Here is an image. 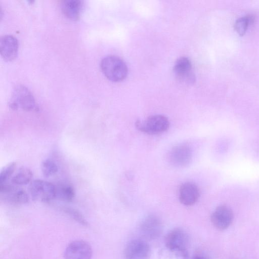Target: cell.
Returning <instances> with one entry per match:
<instances>
[{"label":"cell","instance_id":"1","mask_svg":"<svg viewBox=\"0 0 259 259\" xmlns=\"http://www.w3.org/2000/svg\"><path fill=\"white\" fill-rule=\"evenodd\" d=\"M100 67L105 76L114 82L124 80L128 72L125 62L114 55H109L103 58L101 61Z\"/></svg>","mask_w":259,"mask_h":259},{"label":"cell","instance_id":"2","mask_svg":"<svg viewBox=\"0 0 259 259\" xmlns=\"http://www.w3.org/2000/svg\"><path fill=\"white\" fill-rule=\"evenodd\" d=\"M9 107L13 110L20 108L25 111H31L38 109L32 94L23 85H18L13 89Z\"/></svg>","mask_w":259,"mask_h":259},{"label":"cell","instance_id":"3","mask_svg":"<svg viewBox=\"0 0 259 259\" xmlns=\"http://www.w3.org/2000/svg\"><path fill=\"white\" fill-rule=\"evenodd\" d=\"M28 191L33 200L49 202L56 198V186L43 180H32L29 184Z\"/></svg>","mask_w":259,"mask_h":259},{"label":"cell","instance_id":"4","mask_svg":"<svg viewBox=\"0 0 259 259\" xmlns=\"http://www.w3.org/2000/svg\"><path fill=\"white\" fill-rule=\"evenodd\" d=\"M136 126L143 133L157 135L166 131L169 128V122L166 116L157 114L151 115L144 121H137Z\"/></svg>","mask_w":259,"mask_h":259},{"label":"cell","instance_id":"5","mask_svg":"<svg viewBox=\"0 0 259 259\" xmlns=\"http://www.w3.org/2000/svg\"><path fill=\"white\" fill-rule=\"evenodd\" d=\"M166 249L171 252L187 251L189 243L188 234L181 228H175L166 235L164 239Z\"/></svg>","mask_w":259,"mask_h":259},{"label":"cell","instance_id":"6","mask_svg":"<svg viewBox=\"0 0 259 259\" xmlns=\"http://www.w3.org/2000/svg\"><path fill=\"white\" fill-rule=\"evenodd\" d=\"M151 248L149 244L142 239H134L129 242L124 249L125 259H149Z\"/></svg>","mask_w":259,"mask_h":259},{"label":"cell","instance_id":"7","mask_svg":"<svg viewBox=\"0 0 259 259\" xmlns=\"http://www.w3.org/2000/svg\"><path fill=\"white\" fill-rule=\"evenodd\" d=\"M92 249L91 245L83 240L71 242L64 251L65 259H92Z\"/></svg>","mask_w":259,"mask_h":259},{"label":"cell","instance_id":"8","mask_svg":"<svg viewBox=\"0 0 259 259\" xmlns=\"http://www.w3.org/2000/svg\"><path fill=\"white\" fill-rule=\"evenodd\" d=\"M192 152L191 147L186 144H180L174 146L168 155L169 162L173 166L185 167L191 161Z\"/></svg>","mask_w":259,"mask_h":259},{"label":"cell","instance_id":"9","mask_svg":"<svg viewBox=\"0 0 259 259\" xmlns=\"http://www.w3.org/2000/svg\"><path fill=\"white\" fill-rule=\"evenodd\" d=\"M210 219L215 228L220 230H224L231 224L233 220V213L227 206L220 205L213 211Z\"/></svg>","mask_w":259,"mask_h":259},{"label":"cell","instance_id":"10","mask_svg":"<svg viewBox=\"0 0 259 259\" xmlns=\"http://www.w3.org/2000/svg\"><path fill=\"white\" fill-rule=\"evenodd\" d=\"M162 224L158 217L155 215H149L142 221L141 230L143 235L149 239L158 238L162 232Z\"/></svg>","mask_w":259,"mask_h":259},{"label":"cell","instance_id":"11","mask_svg":"<svg viewBox=\"0 0 259 259\" xmlns=\"http://www.w3.org/2000/svg\"><path fill=\"white\" fill-rule=\"evenodd\" d=\"M174 72L177 78L182 82L190 83L194 81L192 64L187 57H183L176 61Z\"/></svg>","mask_w":259,"mask_h":259},{"label":"cell","instance_id":"12","mask_svg":"<svg viewBox=\"0 0 259 259\" xmlns=\"http://www.w3.org/2000/svg\"><path fill=\"white\" fill-rule=\"evenodd\" d=\"M200 192L197 186L193 182H185L181 185L179 191L180 202L186 206H191L198 200Z\"/></svg>","mask_w":259,"mask_h":259},{"label":"cell","instance_id":"13","mask_svg":"<svg viewBox=\"0 0 259 259\" xmlns=\"http://www.w3.org/2000/svg\"><path fill=\"white\" fill-rule=\"evenodd\" d=\"M18 50L17 39L13 35L7 34L0 38V53L4 59L14 60L17 56Z\"/></svg>","mask_w":259,"mask_h":259},{"label":"cell","instance_id":"14","mask_svg":"<svg viewBox=\"0 0 259 259\" xmlns=\"http://www.w3.org/2000/svg\"><path fill=\"white\" fill-rule=\"evenodd\" d=\"M83 2L80 0H64L61 3L62 13L71 20H77L80 15Z\"/></svg>","mask_w":259,"mask_h":259},{"label":"cell","instance_id":"15","mask_svg":"<svg viewBox=\"0 0 259 259\" xmlns=\"http://www.w3.org/2000/svg\"><path fill=\"white\" fill-rule=\"evenodd\" d=\"M33 174L28 168L22 167L12 177L11 182L15 186H23L32 181Z\"/></svg>","mask_w":259,"mask_h":259},{"label":"cell","instance_id":"16","mask_svg":"<svg viewBox=\"0 0 259 259\" xmlns=\"http://www.w3.org/2000/svg\"><path fill=\"white\" fill-rule=\"evenodd\" d=\"M75 196L73 187L69 184H60L56 186V198L66 202L72 201Z\"/></svg>","mask_w":259,"mask_h":259},{"label":"cell","instance_id":"17","mask_svg":"<svg viewBox=\"0 0 259 259\" xmlns=\"http://www.w3.org/2000/svg\"><path fill=\"white\" fill-rule=\"evenodd\" d=\"M5 196H6L5 199L7 201L15 204H26L29 200V197L27 193L22 189H16Z\"/></svg>","mask_w":259,"mask_h":259},{"label":"cell","instance_id":"18","mask_svg":"<svg viewBox=\"0 0 259 259\" xmlns=\"http://www.w3.org/2000/svg\"><path fill=\"white\" fill-rule=\"evenodd\" d=\"M254 17L252 15H247L238 19L235 23V28L240 35H243L248 25L252 23Z\"/></svg>","mask_w":259,"mask_h":259},{"label":"cell","instance_id":"19","mask_svg":"<svg viewBox=\"0 0 259 259\" xmlns=\"http://www.w3.org/2000/svg\"><path fill=\"white\" fill-rule=\"evenodd\" d=\"M41 170L44 176L48 178L57 172L58 167L54 161L50 159H46L41 163Z\"/></svg>","mask_w":259,"mask_h":259},{"label":"cell","instance_id":"20","mask_svg":"<svg viewBox=\"0 0 259 259\" xmlns=\"http://www.w3.org/2000/svg\"><path fill=\"white\" fill-rule=\"evenodd\" d=\"M16 166V163L13 161L8 163L2 168L0 174V184L7 183L14 174Z\"/></svg>","mask_w":259,"mask_h":259},{"label":"cell","instance_id":"21","mask_svg":"<svg viewBox=\"0 0 259 259\" xmlns=\"http://www.w3.org/2000/svg\"><path fill=\"white\" fill-rule=\"evenodd\" d=\"M63 210L66 214L77 222L84 226L88 225V223L85 218L77 210L69 207H65L63 208Z\"/></svg>","mask_w":259,"mask_h":259},{"label":"cell","instance_id":"22","mask_svg":"<svg viewBox=\"0 0 259 259\" xmlns=\"http://www.w3.org/2000/svg\"><path fill=\"white\" fill-rule=\"evenodd\" d=\"M192 259H207V258H205L204 257H203V256H196L194 257Z\"/></svg>","mask_w":259,"mask_h":259}]
</instances>
